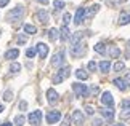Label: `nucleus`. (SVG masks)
Masks as SVG:
<instances>
[{
	"mask_svg": "<svg viewBox=\"0 0 130 126\" xmlns=\"http://www.w3.org/2000/svg\"><path fill=\"white\" fill-rule=\"evenodd\" d=\"M36 51L39 53V56H40L42 59H45V58H47V54H48V46L45 43H37Z\"/></svg>",
	"mask_w": 130,
	"mask_h": 126,
	"instance_id": "1a4fd4ad",
	"label": "nucleus"
},
{
	"mask_svg": "<svg viewBox=\"0 0 130 126\" xmlns=\"http://www.w3.org/2000/svg\"><path fill=\"white\" fill-rule=\"evenodd\" d=\"M58 97H59V96H58V93L55 91L53 88L47 89V100H48L50 104H55V102H56V100H58Z\"/></svg>",
	"mask_w": 130,
	"mask_h": 126,
	"instance_id": "9b49d317",
	"label": "nucleus"
},
{
	"mask_svg": "<svg viewBox=\"0 0 130 126\" xmlns=\"http://www.w3.org/2000/svg\"><path fill=\"white\" fill-rule=\"evenodd\" d=\"M71 121H74L76 124H84V121H85V115H84L80 110H74L72 117H71Z\"/></svg>",
	"mask_w": 130,
	"mask_h": 126,
	"instance_id": "0eeeda50",
	"label": "nucleus"
},
{
	"mask_svg": "<svg viewBox=\"0 0 130 126\" xmlns=\"http://www.w3.org/2000/svg\"><path fill=\"white\" fill-rule=\"evenodd\" d=\"M19 56V49H16V48H13V49H8L7 53H5V59H16Z\"/></svg>",
	"mask_w": 130,
	"mask_h": 126,
	"instance_id": "2eb2a0df",
	"label": "nucleus"
},
{
	"mask_svg": "<svg viewBox=\"0 0 130 126\" xmlns=\"http://www.w3.org/2000/svg\"><path fill=\"white\" fill-rule=\"evenodd\" d=\"M37 19L42 24H48L50 22V14H48V11H45V10H39V11H37Z\"/></svg>",
	"mask_w": 130,
	"mask_h": 126,
	"instance_id": "9d476101",
	"label": "nucleus"
},
{
	"mask_svg": "<svg viewBox=\"0 0 130 126\" xmlns=\"http://www.w3.org/2000/svg\"><path fill=\"white\" fill-rule=\"evenodd\" d=\"M71 53H72V56H82V54L85 53V48H84L82 43L74 45V46H71Z\"/></svg>",
	"mask_w": 130,
	"mask_h": 126,
	"instance_id": "f8f14e48",
	"label": "nucleus"
},
{
	"mask_svg": "<svg viewBox=\"0 0 130 126\" xmlns=\"http://www.w3.org/2000/svg\"><path fill=\"white\" fill-rule=\"evenodd\" d=\"M24 120H26V118H24L23 115H16V118H14V124H16V126H23Z\"/></svg>",
	"mask_w": 130,
	"mask_h": 126,
	"instance_id": "c85d7f7f",
	"label": "nucleus"
},
{
	"mask_svg": "<svg viewBox=\"0 0 130 126\" xmlns=\"http://www.w3.org/2000/svg\"><path fill=\"white\" fill-rule=\"evenodd\" d=\"M114 85L121 89V91H125V89L128 88L127 86V82H125V78H114Z\"/></svg>",
	"mask_w": 130,
	"mask_h": 126,
	"instance_id": "4468645a",
	"label": "nucleus"
},
{
	"mask_svg": "<svg viewBox=\"0 0 130 126\" xmlns=\"http://www.w3.org/2000/svg\"><path fill=\"white\" fill-rule=\"evenodd\" d=\"M61 120V113L58 110H52V112L47 113V123L48 124H53V123H58Z\"/></svg>",
	"mask_w": 130,
	"mask_h": 126,
	"instance_id": "39448f33",
	"label": "nucleus"
},
{
	"mask_svg": "<svg viewBox=\"0 0 130 126\" xmlns=\"http://www.w3.org/2000/svg\"><path fill=\"white\" fill-rule=\"evenodd\" d=\"M36 53H37L36 48H27V49H26V56H27L29 59H32L34 56H36Z\"/></svg>",
	"mask_w": 130,
	"mask_h": 126,
	"instance_id": "c756f323",
	"label": "nucleus"
},
{
	"mask_svg": "<svg viewBox=\"0 0 130 126\" xmlns=\"http://www.w3.org/2000/svg\"><path fill=\"white\" fill-rule=\"evenodd\" d=\"M7 5H8V0H0V7H7Z\"/></svg>",
	"mask_w": 130,
	"mask_h": 126,
	"instance_id": "37998d69",
	"label": "nucleus"
},
{
	"mask_svg": "<svg viewBox=\"0 0 130 126\" xmlns=\"http://www.w3.org/2000/svg\"><path fill=\"white\" fill-rule=\"evenodd\" d=\"M85 8H77V13H76V18H74V24H80L84 21V18H85Z\"/></svg>",
	"mask_w": 130,
	"mask_h": 126,
	"instance_id": "ddd939ff",
	"label": "nucleus"
},
{
	"mask_svg": "<svg viewBox=\"0 0 130 126\" xmlns=\"http://www.w3.org/2000/svg\"><path fill=\"white\" fill-rule=\"evenodd\" d=\"M69 40H71L72 46H74V45H79V43H80V40H82V32H74Z\"/></svg>",
	"mask_w": 130,
	"mask_h": 126,
	"instance_id": "dca6fc26",
	"label": "nucleus"
},
{
	"mask_svg": "<svg viewBox=\"0 0 130 126\" xmlns=\"http://www.w3.org/2000/svg\"><path fill=\"white\" fill-rule=\"evenodd\" d=\"M85 112H87V115H93L95 109H93V107H90V105H87V107H85Z\"/></svg>",
	"mask_w": 130,
	"mask_h": 126,
	"instance_id": "58836bf2",
	"label": "nucleus"
},
{
	"mask_svg": "<svg viewBox=\"0 0 130 126\" xmlns=\"http://www.w3.org/2000/svg\"><path fill=\"white\" fill-rule=\"evenodd\" d=\"M93 48H95V51L100 53V54H104V53H106V48H104V45H103V43H96Z\"/></svg>",
	"mask_w": 130,
	"mask_h": 126,
	"instance_id": "cd10ccee",
	"label": "nucleus"
},
{
	"mask_svg": "<svg viewBox=\"0 0 130 126\" xmlns=\"http://www.w3.org/2000/svg\"><path fill=\"white\" fill-rule=\"evenodd\" d=\"M29 123H31L32 126H40V121H42V112L40 110H34V112L29 113Z\"/></svg>",
	"mask_w": 130,
	"mask_h": 126,
	"instance_id": "7ed1b4c3",
	"label": "nucleus"
},
{
	"mask_svg": "<svg viewBox=\"0 0 130 126\" xmlns=\"http://www.w3.org/2000/svg\"><path fill=\"white\" fill-rule=\"evenodd\" d=\"M0 112H3V105H0Z\"/></svg>",
	"mask_w": 130,
	"mask_h": 126,
	"instance_id": "de8ad7c7",
	"label": "nucleus"
},
{
	"mask_svg": "<svg viewBox=\"0 0 130 126\" xmlns=\"http://www.w3.org/2000/svg\"><path fill=\"white\" fill-rule=\"evenodd\" d=\"M98 91H100L98 86H92V88H90V91H88V94H96Z\"/></svg>",
	"mask_w": 130,
	"mask_h": 126,
	"instance_id": "ea45409f",
	"label": "nucleus"
},
{
	"mask_svg": "<svg viewBox=\"0 0 130 126\" xmlns=\"http://www.w3.org/2000/svg\"><path fill=\"white\" fill-rule=\"evenodd\" d=\"M11 99H13V91H10V89H8V91L3 93V100H7V102H8V100H11Z\"/></svg>",
	"mask_w": 130,
	"mask_h": 126,
	"instance_id": "2f4dec72",
	"label": "nucleus"
},
{
	"mask_svg": "<svg viewBox=\"0 0 130 126\" xmlns=\"http://www.w3.org/2000/svg\"><path fill=\"white\" fill-rule=\"evenodd\" d=\"M76 77H77L79 80H87V78H88V75L85 73V70L79 69V70H76Z\"/></svg>",
	"mask_w": 130,
	"mask_h": 126,
	"instance_id": "a878e982",
	"label": "nucleus"
},
{
	"mask_svg": "<svg viewBox=\"0 0 130 126\" xmlns=\"http://www.w3.org/2000/svg\"><path fill=\"white\" fill-rule=\"evenodd\" d=\"M121 118H122V120L130 118V110H124V112H121Z\"/></svg>",
	"mask_w": 130,
	"mask_h": 126,
	"instance_id": "f704fd0d",
	"label": "nucleus"
},
{
	"mask_svg": "<svg viewBox=\"0 0 130 126\" xmlns=\"http://www.w3.org/2000/svg\"><path fill=\"white\" fill-rule=\"evenodd\" d=\"M48 38L52 40V42H56V40L59 38V31H58V29H50V32H48Z\"/></svg>",
	"mask_w": 130,
	"mask_h": 126,
	"instance_id": "aec40b11",
	"label": "nucleus"
},
{
	"mask_svg": "<svg viewBox=\"0 0 130 126\" xmlns=\"http://www.w3.org/2000/svg\"><path fill=\"white\" fill-rule=\"evenodd\" d=\"M98 10H100V5L95 3V5H92V7L88 8V11H85V14H88V16H93V14L98 13Z\"/></svg>",
	"mask_w": 130,
	"mask_h": 126,
	"instance_id": "5701e85b",
	"label": "nucleus"
},
{
	"mask_svg": "<svg viewBox=\"0 0 130 126\" xmlns=\"http://www.w3.org/2000/svg\"><path fill=\"white\" fill-rule=\"evenodd\" d=\"M130 22V14H125V13H122L121 16H119V24H122V26H125V24Z\"/></svg>",
	"mask_w": 130,
	"mask_h": 126,
	"instance_id": "4be33fe9",
	"label": "nucleus"
},
{
	"mask_svg": "<svg viewBox=\"0 0 130 126\" xmlns=\"http://www.w3.org/2000/svg\"><path fill=\"white\" fill-rule=\"evenodd\" d=\"M19 70H21V64L19 62H13L11 65H10V72L11 73H18Z\"/></svg>",
	"mask_w": 130,
	"mask_h": 126,
	"instance_id": "393cba45",
	"label": "nucleus"
},
{
	"mask_svg": "<svg viewBox=\"0 0 130 126\" xmlns=\"http://www.w3.org/2000/svg\"><path fill=\"white\" fill-rule=\"evenodd\" d=\"M100 69H101V72H109V69H111V62L109 61H101L100 62Z\"/></svg>",
	"mask_w": 130,
	"mask_h": 126,
	"instance_id": "412c9836",
	"label": "nucleus"
},
{
	"mask_svg": "<svg viewBox=\"0 0 130 126\" xmlns=\"http://www.w3.org/2000/svg\"><path fill=\"white\" fill-rule=\"evenodd\" d=\"M26 42H27V35H26V34H21V35L18 37V45H24Z\"/></svg>",
	"mask_w": 130,
	"mask_h": 126,
	"instance_id": "473e14b6",
	"label": "nucleus"
},
{
	"mask_svg": "<svg viewBox=\"0 0 130 126\" xmlns=\"http://www.w3.org/2000/svg\"><path fill=\"white\" fill-rule=\"evenodd\" d=\"M69 73H71V67H69V65H66V67H63V69H59L58 72H56V75H55V78H53L55 85L63 83L64 80L69 77Z\"/></svg>",
	"mask_w": 130,
	"mask_h": 126,
	"instance_id": "f257e3e1",
	"label": "nucleus"
},
{
	"mask_svg": "<svg viewBox=\"0 0 130 126\" xmlns=\"http://www.w3.org/2000/svg\"><path fill=\"white\" fill-rule=\"evenodd\" d=\"M69 124H71V118H69V117H66V118H64V121H63V124H61V126H69Z\"/></svg>",
	"mask_w": 130,
	"mask_h": 126,
	"instance_id": "a19ab883",
	"label": "nucleus"
},
{
	"mask_svg": "<svg viewBox=\"0 0 130 126\" xmlns=\"http://www.w3.org/2000/svg\"><path fill=\"white\" fill-rule=\"evenodd\" d=\"M72 89H74V93H76L77 97H87V96H88V88H87V85L74 83V85H72Z\"/></svg>",
	"mask_w": 130,
	"mask_h": 126,
	"instance_id": "f03ea898",
	"label": "nucleus"
},
{
	"mask_svg": "<svg viewBox=\"0 0 130 126\" xmlns=\"http://www.w3.org/2000/svg\"><path fill=\"white\" fill-rule=\"evenodd\" d=\"M0 126H13V124H11V123H7V121H5L3 124H0Z\"/></svg>",
	"mask_w": 130,
	"mask_h": 126,
	"instance_id": "a18cd8bd",
	"label": "nucleus"
},
{
	"mask_svg": "<svg viewBox=\"0 0 130 126\" xmlns=\"http://www.w3.org/2000/svg\"><path fill=\"white\" fill-rule=\"evenodd\" d=\"M63 19H64V26H66V24H69V21H71V14H69V13H64Z\"/></svg>",
	"mask_w": 130,
	"mask_h": 126,
	"instance_id": "e433bc0d",
	"label": "nucleus"
},
{
	"mask_svg": "<svg viewBox=\"0 0 130 126\" xmlns=\"http://www.w3.org/2000/svg\"><path fill=\"white\" fill-rule=\"evenodd\" d=\"M93 126H103V120L95 118V120H93Z\"/></svg>",
	"mask_w": 130,
	"mask_h": 126,
	"instance_id": "4c0bfd02",
	"label": "nucleus"
},
{
	"mask_svg": "<svg viewBox=\"0 0 130 126\" xmlns=\"http://www.w3.org/2000/svg\"><path fill=\"white\" fill-rule=\"evenodd\" d=\"M109 56H111V58L121 56V49H119L117 46H111V48H109Z\"/></svg>",
	"mask_w": 130,
	"mask_h": 126,
	"instance_id": "b1692460",
	"label": "nucleus"
},
{
	"mask_svg": "<svg viewBox=\"0 0 130 126\" xmlns=\"http://www.w3.org/2000/svg\"><path fill=\"white\" fill-rule=\"evenodd\" d=\"M100 112H101V115L106 120H111L112 117H114V110L112 109H100Z\"/></svg>",
	"mask_w": 130,
	"mask_h": 126,
	"instance_id": "f3484780",
	"label": "nucleus"
},
{
	"mask_svg": "<svg viewBox=\"0 0 130 126\" xmlns=\"http://www.w3.org/2000/svg\"><path fill=\"white\" fill-rule=\"evenodd\" d=\"M121 109L122 110H130V100L128 99H125V100H122V102H121Z\"/></svg>",
	"mask_w": 130,
	"mask_h": 126,
	"instance_id": "72a5a7b5",
	"label": "nucleus"
},
{
	"mask_svg": "<svg viewBox=\"0 0 130 126\" xmlns=\"http://www.w3.org/2000/svg\"><path fill=\"white\" fill-rule=\"evenodd\" d=\"M37 2H40L42 5H47V3H48V0H37Z\"/></svg>",
	"mask_w": 130,
	"mask_h": 126,
	"instance_id": "c03bdc74",
	"label": "nucleus"
},
{
	"mask_svg": "<svg viewBox=\"0 0 130 126\" xmlns=\"http://www.w3.org/2000/svg\"><path fill=\"white\" fill-rule=\"evenodd\" d=\"M24 32H26V35H34L37 34V27L32 24H24Z\"/></svg>",
	"mask_w": 130,
	"mask_h": 126,
	"instance_id": "a211bd4d",
	"label": "nucleus"
},
{
	"mask_svg": "<svg viewBox=\"0 0 130 126\" xmlns=\"http://www.w3.org/2000/svg\"><path fill=\"white\" fill-rule=\"evenodd\" d=\"M101 102H103V105H108V109H112V105H114L112 94L109 93V91L103 93V96H101Z\"/></svg>",
	"mask_w": 130,
	"mask_h": 126,
	"instance_id": "6e6552de",
	"label": "nucleus"
},
{
	"mask_svg": "<svg viewBox=\"0 0 130 126\" xmlns=\"http://www.w3.org/2000/svg\"><path fill=\"white\" fill-rule=\"evenodd\" d=\"M124 69H125V64H124V62L119 61V62L114 64V70H116V72H121V70H124Z\"/></svg>",
	"mask_w": 130,
	"mask_h": 126,
	"instance_id": "7c9ffc66",
	"label": "nucleus"
},
{
	"mask_svg": "<svg viewBox=\"0 0 130 126\" xmlns=\"http://www.w3.org/2000/svg\"><path fill=\"white\" fill-rule=\"evenodd\" d=\"M53 7H55V13H56L61 8H64V2H63V0H55V2H53Z\"/></svg>",
	"mask_w": 130,
	"mask_h": 126,
	"instance_id": "bb28decb",
	"label": "nucleus"
},
{
	"mask_svg": "<svg viewBox=\"0 0 130 126\" xmlns=\"http://www.w3.org/2000/svg\"><path fill=\"white\" fill-rule=\"evenodd\" d=\"M114 126H125V124H122V123H119V124H114Z\"/></svg>",
	"mask_w": 130,
	"mask_h": 126,
	"instance_id": "49530a36",
	"label": "nucleus"
},
{
	"mask_svg": "<svg viewBox=\"0 0 130 126\" xmlns=\"http://www.w3.org/2000/svg\"><path fill=\"white\" fill-rule=\"evenodd\" d=\"M23 11H24V10H23V7H16V8H13L11 11H10V13L7 14V19H8L10 22H13V21H18V19L23 16Z\"/></svg>",
	"mask_w": 130,
	"mask_h": 126,
	"instance_id": "20e7f679",
	"label": "nucleus"
},
{
	"mask_svg": "<svg viewBox=\"0 0 130 126\" xmlns=\"http://www.w3.org/2000/svg\"><path fill=\"white\" fill-rule=\"evenodd\" d=\"M63 61H64V49H59L52 59V65L53 67H59V65L63 64Z\"/></svg>",
	"mask_w": 130,
	"mask_h": 126,
	"instance_id": "423d86ee",
	"label": "nucleus"
},
{
	"mask_svg": "<svg viewBox=\"0 0 130 126\" xmlns=\"http://www.w3.org/2000/svg\"><path fill=\"white\" fill-rule=\"evenodd\" d=\"M59 38L63 40V42H66V40H69V29H68V26H63L61 27V31H59Z\"/></svg>",
	"mask_w": 130,
	"mask_h": 126,
	"instance_id": "6ab92c4d",
	"label": "nucleus"
},
{
	"mask_svg": "<svg viewBox=\"0 0 130 126\" xmlns=\"http://www.w3.org/2000/svg\"><path fill=\"white\" fill-rule=\"evenodd\" d=\"M26 107H27V104H26V102L23 100V102L19 104V109H21V110H26Z\"/></svg>",
	"mask_w": 130,
	"mask_h": 126,
	"instance_id": "79ce46f5",
	"label": "nucleus"
},
{
	"mask_svg": "<svg viewBox=\"0 0 130 126\" xmlns=\"http://www.w3.org/2000/svg\"><path fill=\"white\" fill-rule=\"evenodd\" d=\"M88 70H92V72H93V70H96V62H95V61H90L88 62Z\"/></svg>",
	"mask_w": 130,
	"mask_h": 126,
	"instance_id": "c9c22d12",
	"label": "nucleus"
}]
</instances>
